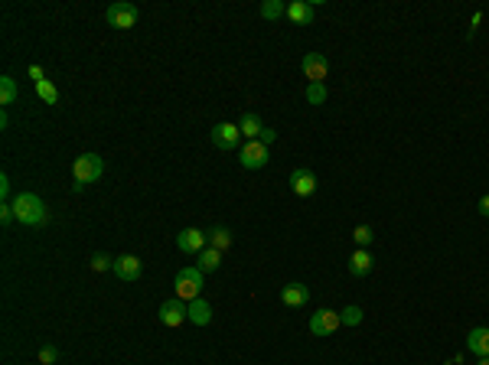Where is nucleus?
Returning a JSON list of instances; mask_svg holds the SVG:
<instances>
[{
  "label": "nucleus",
  "mask_w": 489,
  "mask_h": 365,
  "mask_svg": "<svg viewBox=\"0 0 489 365\" xmlns=\"http://www.w3.org/2000/svg\"><path fill=\"white\" fill-rule=\"evenodd\" d=\"M10 206L17 212V222L26 228H39L50 222V209H46V202L39 199L36 192H17Z\"/></svg>",
  "instance_id": "1"
},
{
  "label": "nucleus",
  "mask_w": 489,
  "mask_h": 365,
  "mask_svg": "<svg viewBox=\"0 0 489 365\" xmlns=\"http://www.w3.org/2000/svg\"><path fill=\"white\" fill-rule=\"evenodd\" d=\"M176 297L186 303L202 297V271L199 267H180V271H176Z\"/></svg>",
  "instance_id": "2"
},
{
  "label": "nucleus",
  "mask_w": 489,
  "mask_h": 365,
  "mask_svg": "<svg viewBox=\"0 0 489 365\" xmlns=\"http://www.w3.org/2000/svg\"><path fill=\"white\" fill-rule=\"evenodd\" d=\"M101 173H105V160H101L98 153H82V157H76V164H72V177L82 186L101 179Z\"/></svg>",
  "instance_id": "3"
},
{
  "label": "nucleus",
  "mask_w": 489,
  "mask_h": 365,
  "mask_svg": "<svg viewBox=\"0 0 489 365\" xmlns=\"http://www.w3.org/2000/svg\"><path fill=\"white\" fill-rule=\"evenodd\" d=\"M138 16H140V10L134 7V3H127V0H121V3H111V7H108V13H105L108 26H114V30H131V26H138Z\"/></svg>",
  "instance_id": "4"
},
{
  "label": "nucleus",
  "mask_w": 489,
  "mask_h": 365,
  "mask_svg": "<svg viewBox=\"0 0 489 365\" xmlns=\"http://www.w3.org/2000/svg\"><path fill=\"white\" fill-rule=\"evenodd\" d=\"M301 69L307 76V85H323V78L329 76V59L323 52H307L301 59Z\"/></svg>",
  "instance_id": "5"
},
{
  "label": "nucleus",
  "mask_w": 489,
  "mask_h": 365,
  "mask_svg": "<svg viewBox=\"0 0 489 365\" xmlns=\"http://www.w3.org/2000/svg\"><path fill=\"white\" fill-rule=\"evenodd\" d=\"M209 137L219 151H241V131L239 124H232V121H222V124H215L209 131Z\"/></svg>",
  "instance_id": "6"
},
{
  "label": "nucleus",
  "mask_w": 489,
  "mask_h": 365,
  "mask_svg": "<svg viewBox=\"0 0 489 365\" xmlns=\"http://www.w3.org/2000/svg\"><path fill=\"white\" fill-rule=\"evenodd\" d=\"M189 320V303L180 300V297H170V300L160 303V323L163 327H183Z\"/></svg>",
  "instance_id": "7"
},
{
  "label": "nucleus",
  "mask_w": 489,
  "mask_h": 365,
  "mask_svg": "<svg viewBox=\"0 0 489 365\" xmlns=\"http://www.w3.org/2000/svg\"><path fill=\"white\" fill-rule=\"evenodd\" d=\"M241 166L245 170H264L268 166V160H271V153H268V147H264L261 140H248V144H241Z\"/></svg>",
  "instance_id": "8"
},
{
  "label": "nucleus",
  "mask_w": 489,
  "mask_h": 365,
  "mask_svg": "<svg viewBox=\"0 0 489 365\" xmlns=\"http://www.w3.org/2000/svg\"><path fill=\"white\" fill-rule=\"evenodd\" d=\"M176 248L183 254H199L202 248H209V235H206L202 228H183V232L176 235Z\"/></svg>",
  "instance_id": "9"
},
{
  "label": "nucleus",
  "mask_w": 489,
  "mask_h": 365,
  "mask_svg": "<svg viewBox=\"0 0 489 365\" xmlns=\"http://www.w3.org/2000/svg\"><path fill=\"white\" fill-rule=\"evenodd\" d=\"M339 327H343V320H339L336 310H316L310 316V333L314 336H333Z\"/></svg>",
  "instance_id": "10"
},
{
  "label": "nucleus",
  "mask_w": 489,
  "mask_h": 365,
  "mask_svg": "<svg viewBox=\"0 0 489 365\" xmlns=\"http://www.w3.org/2000/svg\"><path fill=\"white\" fill-rule=\"evenodd\" d=\"M290 189L301 196V199H310L316 192V177L307 170V166H297L294 173H290Z\"/></svg>",
  "instance_id": "11"
},
{
  "label": "nucleus",
  "mask_w": 489,
  "mask_h": 365,
  "mask_svg": "<svg viewBox=\"0 0 489 365\" xmlns=\"http://www.w3.org/2000/svg\"><path fill=\"white\" fill-rule=\"evenodd\" d=\"M307 300H310V287L301 284V280H294V284H287L281 290V303L284 307H307Z\"/></svg>",
  "instance_id": "12"
},
{
  "label": "nucleus",
  "mask_w": 489,
  "mask_h": 365,
  "mask_svg": "<svg viewBox=\"0 0 489 365\" xmlns=\"http://www.w3.org/2000/svg\"><path fill=\"white\" fill-rule=\"evenodd\" d=\"M114 274L121 277V280H138L140 277V258L138 254H121V258H114Z\"/></svg>",
  "instance_id": "13"
},
{
  "label": "nucleus",
  "mask_w": 489,
  "mask_h": 365,
  "mask_svg": "<svg viewBox=\"0 0 489 365\" xmlns=\"http://www.w3.org/2000/svg\"><path fill=\"white\" fill-rule=\"evenodd\" d=\"M466 349L473 355H479V359H486L489 355V329L486 327H477L466 333Z\"/></svg>",
  "instance_id": "14"
},
{
  "label": "nucleus",
  "mask_w": 489,
  "mask_h": 365,
  "mask_svg": "<svg viewBox=\"0 0 489 365\" xmlns=\"http://www.w3.org/2000/svg\"><path fill=\"white\" fill-rule=\"evenodd\" d=\"M189 323H196V327H209V323H213V307H209V300H202V297L189 300Z\"/></svg>",
  "instance_id": "15"
},
{
  "label": "nucleus",
  "mask_w": 489,
  "mask_h": 365,
  "mask_svg": "<svg viewBox=\"0 0 489 365\" xmlns=\"http://www.w3.org/2000/svg\"><path fill=\"white\" fill-rule=\"evenodd\" d=\"M239 131H241V137L258 140V137H261V131H264V124H261V118H258L254 111H245L239 118Z\"/></svg>",
  "instance_id": "16"
},
{
  "label": "nucleus",
  "mask_w": 489,
  "mask_h": 365,
  "mask_svg": "<svg viewBox=\"0 0 489 365\" xmlns=\"http://www.w3.org/2000/svg\"><path fill=\"white\" fill-rule=\"evenodd\" d=\"M372 265H376V261H372V254L365 252V248H356L352 258H349V274L352 277H365L369 271H372Z\"/></svg>",
  "instance_id": "17"
},
{
  "label": "nucleus",
  "mask_w": 489,
  "mask_h": 365,
  "mask_svg": "<svg viewBox=\"0 0 489 365\" xmlns=\"http://www.w3.org/2000/svg\"><path fill=\"white\" fill-rule=\"evenodd\" d=\"M287 20H294V23H314V3H307V0H294V3H287Z\"/></svg>",
  "instance_id": "18"
},
{
  "label": "nucleus",
  "mask_w": 489,
  "mask_h": 365,
  "mask_svg": "<svg viewBox=\"0 0 489 365\" xmlns=\"http://www.w3.org/2000/svg\"><path fill=\"white\" fill-rule=\"evenodd\" d=\"M202 274H213L222 267V252H215V248H202L199 252V265H196Z\"/></svg>",
  "instance_id": "19"
},
{
  "label": "nucleus",
  "mask_w": 489,
  "mask_h": 365,
  "mask_svg": "<svg viewBox=\"0 0 489 365\" xmlns=\"http://www.w3.org/2000/svg\"><path fill=\"white\" fill-rule=\"evenodd\" d=\"M206 235H209V248H215V252H228L232 248V232L228 228H213Z\"/></svg>",
  "instance_id": "20"
},
{
  "label": "nucleus",
  "mask_w": 489,
  "mask_h": 365,
  "mask_svg": "<svg viewBox=\"0 0 489 365\" xmlns=\"http://www.w3.org/2000/svg\"><path fill=\"white\" fill-rule=\"evenodd\" d=\"M258 13H261L264 20H281V16H287V3H281V0H264Z\"/></svg>",
  "instance_id": "21"
},
{
  "label": "nucleus",
  "mask_w": 489,
  "mask_h": 365,
  "mask_svg": "<svg viewBox=\"0 0 489 365\" xmlns=\"http://www.w3.org/2000/svg\"><path fill=\"white\" fill-rule=\"evenodd\" d=\"M36 95H39L43 101H46V104H59V89L52 85L50 78H43V82H36Z\"/></svg>",
  "instance_id": "22"
},
{
  "label": "nucleus",
  "mask_w": 489,
  "mask_h": 365,
  "mask_svg": "<svg viewBox=\"0 0 489 365\" xmlns=\"http://www.w3.org/2000/svg\"><path fill=\"white\" fill-rule=\"evenodd\" d=\"M17 95H20V91H17V82H13L10 76L0 78V104H13Z\"/></svg>",
  "instance_id": "23"
},
{
  "label": "nucleus",
  "mask_w": 489,
  "mask_h": 365,
  "mask_svg": "<svg viewBox=\"0 0 489 365\" xmlns=\"http://www.w3.org/2000/svg\"><path fill=\"white\" fill-rule=\"evenodd\" d=\"M88 267L95 271V274H101V271H114V258H108L105 252L91 254V261H88Z\"/></svg>",
  "instance_id": "24"
},
{
  "label": "nucleus",
  "mask_w": 489,
  "mask_h": 365,
  "mask_svg": "<svg viewBox=\"0 0 489 365\" xmlns=\"http://www.w3.org/2000/svg\"><path fill=\"white\" fill-rule=\"evenodd\" d=\"M352 239H356V248H369L372 239H376V232H372V225H356Z\"/></svg>",
  "instance_id": "25"
},
{
  "label": "nucleus",
  "mask_w": 489,
  "mask_h": 365,
  "mask_svg": "<svg viewBox=\"0 0 489 365\" xmlns=\"http://www.w3.org/2000/svg\"><path fill=\"white\" fill-rule=\"evenodd\" d=\"M339 320H343V327H359L362 323V310L359 307H346V310H339Z\"/></svg>",
  "instance_id": "26"
},
{
  "label": "nucleus",
  "mask_w": 489,
  "mask_h": 365,
  "mask_svg": "<svg viewBox=\"0 0 489 365\" xmlns=\"http://www.w3.org/2000/svg\"><path fill=\"white\" fill-rule=\"evenodd\" d=\"M307 101H310V104H323L326 101V85H307Z\"/></svg>",
  "instance_id": "27"
},
{
  "label": "nucleus",
  "mask_w": 489,
  "mask_h": 365,
  "mask_svg": "<svg viewBox=\"0 0 489 365\" xmlns=\"http://www.w3.org/2000/svg\"><path fill=\"white\" fill-rule=\"evenodd\" d=\"M56 359H59V349H56V346H43V349H39V362L43 365H56Z\"/></svg>",
  "instance_id": "28"
},
{
  "label": "nucleus",
  "mask_w": 489,
  "mask_h": 365,
  "mask_svg": "<svg viewBox=\"0 0 489 365\" xmlns=\"http://www.w3.org/2000/svg\"><path fill=\"white\" fill-rule=\"evenodd\" d=\"M10 222H17V212H13V206H10V202H3V206H0V225L7 228Z\"/></svg>",
  "instance_id": "29"
},
{
  "label": "nucleus",
  "mask_w": 489,
  "mask_h": 365,
  "mask_svg": "<svg viewBox=\"0 0 489 365\" xmlns=\"http://www.w3.org/2000/svg\"><path fill=\"white\" fill-rule=\"evenodd\" d=\"M10 192H13V186H10V177H7V173H0V196H3V202L10 199Z\"/></svg>",
  "instance_id": "30"
},
{
  "label": "nucleus",
  "mask_w": 489,
  "mask_h": 365,
  "mask_svg": "<svg viewBox=\"0 0 489 365\" xmlns=\"http://www.w3.org/2000/svg\"><path fill=\"white\" fill-rule=\"evenodd\" d=\"M258 140H261L264 147H271V144L277 140V131H271V127H264V131H261V137H258Z\"/></svg>",
  "instance_id": "31"
},
{
  "label": "nucleus",
  "mask_w": 489,
  "mask_h": 365,
  "mask_svg": "<svg viewBox=\"0 0 489 365\" xmlns=\"http://www.w3.org/2000/svg\"><path fill=\"white\" fill-rule=\"evenodd\" d=\"M30 78H33V82H43V78H46V72H43L39 65H30Z\"/></svg>",
  "instance_id": "32"
},
{
  "label": "nucleus",
  "mask_w": 489,
  "mask_h": 365,
  "mask_svg": "<svg viewBox=\"0 0 489 365\" xmlns=\"http://www.w3.org/2000/svg\"><path fill=\"white\" fill-rule=\"evenodd\" d=\"M477 209H479V215H486L489 219V196H483V199L477 202Z\"/></svg>",
  "instance_id": "33"
},
{
  "label": "nucleus",
  "mask_w": 489,
  "mask_h": 365,
  "mask_svg": "<svg viewBox=\"0 0 489 365\" xmlns=\"http://www.w3.org/2000/svg\"><path fill=\"white\" fill-rule=\"evenodd\" d=\"M477 365H489V355H486V359H479V362Z\"/></svg>",
  "instance_id": "34"
}]
</instances>
